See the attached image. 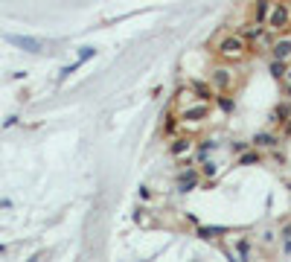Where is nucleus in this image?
<instances>
[{"instance_id":"1","label":"nucleus","mask_w":291,"mask_h":262,"mask_svg":"<svg viewBox=\"0 0 291 262\" xmlns=\"http://www.w3.org/2000/svg\"><path fill=\"white\" fill-rule=\"evenodd\" d=\"M247 50H251V44H247V38L239 32V35H224L216 44V56H219L224 64H236V61H242L244 56H247Z\"/></svg>"},{"instance_id":"2","label":"nucleus","mask_w":291,"mask_h":262,"mask_svg":"<svg viewBox=\"0 0 291 262\" xmlns=\"http://www.w3.org/2000/svg\"><path fill=\"white\" fill-rule=\"evenodd\" d=\"M265 29L268 32H274V35L288 32L291 29V6H288V0H274V3H271V15H268V21H265Z\"/></svg>"},{"instance_id":"3","label":"nucleus","mask_w":291,"mask_h":262,"mask_svg":"<svg viewBox=\"0 0 291 262\" xmlns=\"http://www.w3.org/2000/svg\"><path fill=\"white\" fill-rule=\"evenodd\" d=\"M271 59L277 61H291V32H279L274 41H271Z\"/></svg>"},{"instance_id":"4","label":"nucleus","mask_w":291,"mask_h":262,"mask_svg":"<svg viewBox=\"0 0 291 262\" xmlns=\"http://www.w3.org/2000/svg\"><path fill=\"white\" fill-rule=\"evenodd\" d=\"M207 114H210V105H207V99H201V102H195V105H189L181 111V122H184V125H195L201 119H207Z\"/></svg>"},{"instance_id":"5","label":"nucleus","mask_w":291,"mask_h":262,"mask_svg":"<svg viewBox=\"0 0 291 262\" xmlns=\"http://www.w3.org/2000/svg\"><path fill=\"white\" fill-rule=\"evenodd\" d=\"M6 41H9L12 47H21L23 53H32V56L44 53V41H41V38H29V35H6Z\"/></svg>"},{"instance_id":"6","label":"nucleus","mask_w":291,"mask_h":262,"mask_svg":"<svg viewBox=\"0 0 291 262\" xmlns=\"http://www.w3.org/2000/svg\"><path fill=\"white\" fill-rule=\"evenodd\" d=\"M198 181H201V172H198L195 166L181 169V172H178V190H181V192H192L198 187Z\"/></svg>"},{"instance_id":"7","label":"nucleus","mask_w":291,"mask_h":262,"mask_svg":"<svg viewBox=\"0 0 291 262\" xmlns=\"http://www.w3.org/2000/svg\"><path fill=\"white\" fill-rule=\"evenodd\" d=\"M210 79H213V88H216L219 94H227V91L233 88V73L227 70V67H216Z\"/></svg>"},{"instance_id":"8","label":"nucleus","mask_w":291,"mask_h":262,"mask_svg":"<svg viewBox=\"0 0 291 262\" xmlns=\"http://www.w3.org/2000/svg\"><path fill=\"white\" fill-rule=\"evenodd\" d=\"M169 152H172L175 160H184L186 155H192V152H195V143H192L189 137H175V143H172Z\"/></svg>"},{"instance_id":"9","label":"nucleus","mask_w":291,"mask_h":262,"mask_svg":"<svg viewBox=\"0 0 291 262\" xmlns=\"http://www.w3.org/2000/svg\"><path fill=\"white\" fill-rule=\"evenodd\" d=\"M271 3H274V0H256V3H254V21H256V24H265V21H268V15H271Z\"/></svg>"},{"instance_id":"10","label":"nucleus","mask_w":291,"mask_h":262,"mask_svg":"<svg viewBox=\"0 0 291 262\" xmlns=\"http://www.w3.org/2000/svg\"><path fill=\"white\" fill-rule=\"evenodd\" d=\"M251 146H256V149H271V146H277V137L268 134V131H259L254 140H251Z\"/></svg>"},{"instance_id":"11","label":"nucleus","mask_w":291,"mask_h":262,"mask_svg":"<svg viewBox=\"0 0 291 262\" xmlns=\"http://www.w3.org/2000/svg\"><path fill=\"white\" fill-rule=\"evenodd\" d=\"M259 160H262L259 152H247V149H244L242 155H239V166H251V163H259Z\"/></svg>"},{"instance_id":"12","label":"nucleus","mask_w":291,"mask_h":262,"mask_svg":"<svg viewBox=\"0 0 291 262\" xmlns=\"http://www.w3.org/2000/svg\"><path fill=\"white\" fill-rule=\"evenodd\" d=\"M192 91H195L201 99H207V96H210V88H207V84H201V82H192Z\"/></svg>"},{"instance_id":"13","label":"nucleus","mask_w":291,"mask_h":262,"mask_svg":"<svg viewBox=\"0 0 291 262\" xmlns=\"http://www.w3.org/2000/svg\"><path fill=\"white\" fill-rule=\"evenodd\" d=\"M282 70H285V61H277V59L271 61V73H274V76H285Z\"/></svg>"},{"instance_id":"14","label":"nucleus","mask_w":291,"mask_h":262,"mask_svg":"<svg viewBox=\"0 0 291 262\" xmlns=\"http://www.w3.org/2000/svg\"><path fill=\"white\" fill-rule=\"evenodd\" d=\"M236 253H239V256H242V259H247V253H251V245H247V242H239V245H236Z\"/></svg>"},{"instance_id":"15","label":"nucleus","mask_w":291,"mask_h":262,"mask_svg":"<svg viewBox=\"0 0 291 262\" xmlns=\"http://www.w3.org/2000/svg\"><path fill=\"white\" fill-rule=\"evenodd\" d=\"M216 99H219V108H221V111H227V114L233 111V99H227V96H216Z\"/></svg>"},{"instance_id":"16","label":"nucleus","mask_w":291,"mask_h":262,"mask_svg":"<svg viewBox=\"0 0 291 262\" xmlns=\"http://www.w3.org/2000/svg\"><path fill=\"white\" fill-rule=\"evenodd\" d=\"M216 172H219V166H216L213 160H204V175H207V178H213Z\"/></svg>"},{"instance_id":"17","label":"nucleus","mask_w":291,"mask_h":262,"mask_svg":"<svg viewBox=\"0 0 291 262\" xmlns=\"http://www.w3.org/2000/svg\"><path fill=\"white\" fill-rule=\"evenodd\" d=\"M93 56H96V50H93V47H81L79 61H88V59H93Z\"/></svg>"},{"instance_id":"18","label":"nucleus","mask_w":291,"mask_h":262,"mask_svg":"<svg viewBox=\"0 0 291 262\" xmlns=\"http://www.w3.org/2000/svg\"><path fill=\"white\" fill-rule=\"evenodd\" d=\"M163 131H166V134H175V131H178V122L169 117V119H166V125H163Z\"/></svg>"},{"instance_id":"19","label":"nucleus","mask_w":291,"mask_h":262,"mask_svg":"<svg viewBox=\"0 0 291 262\" xmlns=\"http://www.w3.org/2000/svg\"><path fill=\"white\" fill-rule=\"evenodd\" d=\"M198 233H201V236H204V239H213V233H219V230H213V227H201Z\"/></svg>"},{"instance_id":"20","label":"nucleus","mask_w":291,"mask_h":262,"mask_svg":"<svg viewBox=\"0 0 291 262\" xmlns=\"http://www.w3.org/2000/svg\"><path fill=\"white\" fill-rule=\"evenodd\" d=\"M140 198H143V201H151V190H149V187H140Z\"/></svg>"},{"instance_id":"21","label":"nucleus","mask_w":291,"mask_h":262,"mask_svg":"<svg viewBox=\"0 0 291 262\" xmlns=\"http://www.w3.org/2000/svg\"><path fill=\"white\" fill-rule=\"evenodd\" d=\"M247 146H251V143H233V152H236V155H239V152H244V149H247Z\"/></svg>"},{"instance_id":"22","label":"nucleus","mask_w":291,"mask_h":262,"mask_svg":"<svg viewBox=\"0 0 291 262\" xmlns=\"http://www.w3.org/2000/svg\"><path fill=\"white\" fill-rule=\"evenodd\" d=\"M285 99H291V82H285Z\"/></svg>"},{"instance_id":"23","label":"nucleus","mask_w":291,"mask_h":262,"mask_svg":"<svg viewBox=\"0 0 291 262\" xmlns=\"http://www.w3.org/2000/svg\"><path fill=\"white\" fill-rule=\"evenodd\" d=\"M288 6H291V0H288Z\"/></svg>"}]
</instances>
